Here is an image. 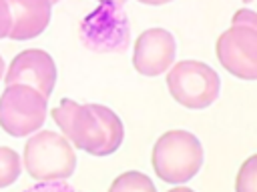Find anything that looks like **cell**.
<instances>
[{"label": "cell", "mask_w": 257, "mask_h": 192, "mask_svg": "<svg viewBox=\"0 0 257 192\" xmlns=\"http://www.w3.org/2000/svg\"><path fill=\"white\" fill-rule=\"evenodd\" d=\"M50 116L64 138L86 154L108 156L122 144L124 126L108 106L78 104L70 98H62L58 106L50 110Z\"/></svg>", "instance_id": "obj_1"}, {"label": "cell", "mask_w": 257, "mask_h": 192, "mask_svg": "<svg viewBox=\"0 0 257 192\" xmlns=\"http://www.w3.org/2000/svg\"><path fill=\"white\" fill-rule=\"evenodd\" d=\"M215 54L223 68L237 78L257 80V12L239 8L231 26L219 34Z\"/></svg>", "instance_id": "obj_2"}, {"label": "cell", "mask_w": 257, "mask_h": 192, "mask_svg": "<svg viewBox=\"0 0 257 192\" xmlns=\"http://www.w3.org/2000/svg\"><path fill=\"white\" fill-rule=\"evenodd\" d=\"M203 156L205 152L199 138L189 130L175 128L157 138L151 162L163 182L183 184L201 170Z\"/></svg>", "instance_id": "obj_3"}, {"label": "cell", "mask_w": 257, "mask_h": 192, "mask_svg": "<svg viewBox=\"0 0 257 192\" xmlns=\"http://www.w3.org/2000/svg\"><path fill=\"white\" fill-rule=\"evenodd\" d=\"M22 162L26 172L38 182L66 180L76 168V154L64 134L40 130L26 140Z\"/></svg>", "instance_id": "obj_4"}, {"label": "cell", "mask_w": 257, "mask_h": 192, "mask_svg": "<svg viewBox=\"0 0 257 192\" xmlns=\"http://www.w3.org/2000/svg\"><path fill=\"white\" fill-rule=\"evenodd\" d=\"M167 88L181 106L199 110L217 100L221 78L201 60H179L169 68Z\"/></svg>", "instance_id": "obj_5"}, {"label": "cell", "mask_w": 257, "mask_h": 192, "mask_svg": "<svg viewBox=\"0 0 257 192\" xmlns=\"http://www.w3.org/2000/svg\"><path fill=\"white\" fill-rule=\"evenodd\" d=\"M48 98L28 84H10L0 94V128L10 136H28L42 128Z\"/></svg>", "instance_id": "obj_6"}, {"label": "cell", "mask_w": 257, "mask_h": 192, "mask_svg": "<svg viewBox=\"0 0 257 192\" xmlns=\"http://www.w3.org/2000/svg\"><path fill=\"white\" fill-rule=\"evenodd\" d=\"M80 42L100 54L124 52L131 42V24L120 6L98 2L80 22Z\"/></svg>", "instance_id": "obj_7"}, {"label": "cell", "mask_w": 257, "mask_h": 192, "mask_svg": "<svg viewBox=\"0 0 257 192\" xmlns=\"http://www.w3.org/2000/svg\"><path fill=\"white\" fill-rule=\"evenodd\" d=\"M4 84H28L48 98L56 84V64L52 56L38 48H28L16 54L6 70Z\"/></svg>", "instance_id": "obj_8"}, {"label": "cell", "mask_w": 257, "mask_h": 192, "mask_svg": "<svg viewBox=\"0 0 257 192\" xmlns=\"http://www.w3.org/2000/svg\"><path fill=\"white\" fill-rule=\"evenodd\" d=\"M177 44L169 30L149 28L139 34L133 50V66L143 76H159L175 64Z\"/></svg>", "instance_id": "obj_9"}, {"label": "cell", "mask_w": 257, "mask_h": 192, "mask_svg": "<svg viewBox=\"0 0 257 192\" xmlns=\"http://www.w3.org/2000/svg\"><path fill=\"white\" fill-rule=\"evenodd\" d=\"M12 12V30L8 38L12 40H30L40 36L52 16L50 0H6Z\"/></svg>", "instance_id": "obj_10"}, {"label": "cell", "mask_w": 257, "mask_h": 192, "mask_svg": "<svg viewBox=\"0 0 257 192\" xmlns=\"http://www.w3.org/2000/svg\"><path fill=\"white\" fill-rule=\"evenodd\" d=\"M108 192H157V188L147 174L139 170H128L118 174L110 182Z\"/></svg>", "instance_id": "obj_11"}, {"label": "cell", "mask_w": 257, "mask_h": 192, "mask_svg": "<svg viewBox=\"0 0 257 192\" xmlns=\"http://www.w3.org/2000/svg\"><path fill=\"white\" fill-rule=\"evenodd\" d=\"M22 160L16 150L10 146H0V188L14 184L20 176Z\"/></svg>", "instance_id": "obj_12"}, {"label": "cell", "mask_w": 257, "mask_h": 192, "mask_svg": "<svg viewBox=\"0 0 257 192\" xmlns=\"http://www.w3.org/2000/svg\"><path fill=\"white\" fill-rule=\"evenodd\" d=\"M235 192H257V152L243 160L235 178Z\"/></svg>", "instance_id": "obj_13"}, {"label": "cell", "mask_w": 257, "mask_h": 192, "mask_svg": "<svg viewBox=\"0 0 257 192\" xmlns=\"http://www.w3.org/2000/svg\"><path fill=\"white\" fill-rule=\"evenodd\" d=\"M22 192H82V190L70 186L66 180H52V182H38V184H32V186L24 188Z\"/></svg>", "instance_id": "obj_14"}, {"label": "cell", "mask_w": 257, "mask_h": 192, "mask_svg": "<svg viewBox=\"0 0 257 192\" xmlns=\"http://www.w3.org/2000/svg\"><path fill=\"white\" fill-rule=\"evenodd\" d=\"M12 30V12L6 0H0V40L6 38Z\"/></svg>", "instance_id": "obj_15"}, {"label": "cell", "mask_w": 257, "mask_h": 192, "mask_svg": "<svg viewBox=\"0 0 257 192\" xmlns=\"http://www.w3.org/2000/svg\"><path fill=\"white\" fill-rule=\"evenodd\" d=\"M141 4H149V6H161V4H167L171 0H139Z\"/></svg>", "instance_id": "obj_16"}, {"label": "cell", "mask_w": 257, "mask_h": 192, "mask_svg": "<svg viewBox=\"0 0 257 192\" xmlns=\"http://www.w3.org/2000/svg\"><path fill=\"white\" fill-rule=\"evenodd\" d=\"M167 192H195V190L193 188H187V186H175V188H171Z\"/></svg>", "instance_id": "obj_17"}, {"label": "cell", "mask_w": 257, "mask_h": 192, "mask_svg": "<svg viewBox=\"0 0 257 192\" xmlns=\"http://www.w3.org/2000/svg\"><path fill=\"white\" fill-rule=\"evenodd\" d=\"M98 2H104V4H114V6H120V8H122V4H124L126 0H98Z\"/></svg>", "instance_id": "obj_18"}, {"label": "cell", "mask_w": 257, "mask_h": 192, "mask_svg": "<svg viewBox=\"0 0 257 192\" xmlns=\"http://www.w3.org/2000/svg\"><path fill=\"white\" fill-rule=\"evenodd\" d=\"M2 76H4V58L0 56V80H2Z\"/></svg>", "instance_id": "obj_19"}, {"label": "cell", "mask_w": 257, "mask_h": 192, "mask_svg": "<svg viewBox=\"0 0 257 192\" xmlns=\"http://www.w3.org/2000/svg\"><path fill=\"white\" fill-rule=\"evenodd\" d=\"M50 2H52V4H56V2H58V0H50Z\"/></svg>", "instance_id": "obj_20"}, {"label": "cell", "mask_w": 257, "mask_h": 192, "mask_svg": "<svg viewBox=\"0 0 257 192\" xmlns=\"http://www.w3.org/2000/svg\"><path fill=\"white\" fill-rule=\"evenodd\" d=\"M247 2H249V0H247Z\"/></svg>", "instance_id": "obj_21"}]
</instances>
